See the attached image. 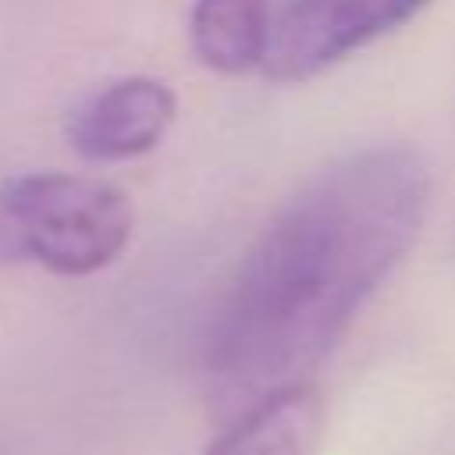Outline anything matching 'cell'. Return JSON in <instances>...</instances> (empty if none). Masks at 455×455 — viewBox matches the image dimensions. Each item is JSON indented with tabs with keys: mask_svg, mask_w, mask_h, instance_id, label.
<instances>
[{
	"mask_svg": "<svg viewBox=\"0 0 455 455\" xmlns=\"http://www.w3.org/2000/svg\"><path fill=\"white\" fill-rule=\"evenodd\" d=\"M430 203V167L409 142L352 149L256 235L206 331V387L228 419L309 384L370 295L412 249Z\"/></svg>",
	"mask_w": 455,
	"mask_h": 455,
	"instance_id": "obj_1",
	"label": "cell"
},
{
	"mask_svg": "<svg viewBox=\"0 0 455 455\" xmlns=\"http://www.w3.org/2000/svg\"><path fill=\"white\" fill-rule=\"evenodd\" d=\"M270 25L274 14L267 11V0H196L188 11V43L210 71H263Z\"/></svg>",
	"mask_w": 455,
	"mask_h": 455,
	"instance_id": "obj_6",
	"label": "cell"
},
{
	"mask_svg": "<svg viewBox=\"0 0 455 455\" xmlns=\"http://www.w3.org/2000/svg\"><path fill=\"white\" fill-rule=\"evenodd\" d=\"M430 0H288L270 25L263 75L306 82L412 21Z\"/></svg>",
	"mask_w": 455,
	"mask_h": 455,
	"instance_id": "obj_3",
	"label": "cell"
},
{
	"mask_svg": "<svg viewBox=\"0 0 455 455\" xmlns=\"http://www.w3.org/2000/svg\"><path fill=\"white\" fill-rule=\"evenodd\" d=\"M135 228L128 196L100 178L36 171L0 185V256L85 277L121 256Z\"/></svg>",
	"mask_w": 455,
	"mask_h": 455,
	"instance_id": "obj_2",
	"label": "cell"
},
{
	"mask_svg": "<svg viewBox=\"0 0 455 455\" xmlns=\"http://www.w3.org/2000/svg\"><path fill=\"white\" fill-rule=\"evenodd\" d=\"M323 434V398L309 384L284 387L228 419L206 455H313Z\"/></svg>",
	"mask_w": 455,
	"mask_h": 455,
	"instance_id": "obj_5",
	"label": "cell"
},
{
	"mask_svg": "<svg viewBox=\"0 0 455 455\" xmlns=\"http://www.w3.org/2000/svg\"><path fill=\"white\" fill-rule=\"evenodd\" d=\"M174 110V92L160 78H117L68 114V146L96 164L132 160L160 146Z\"/></svg>",
	"mask_w": 455,
	"mask_h": 455,
	"instance_id": "obj_4",
	"label": "cell"
}]
</instances>
